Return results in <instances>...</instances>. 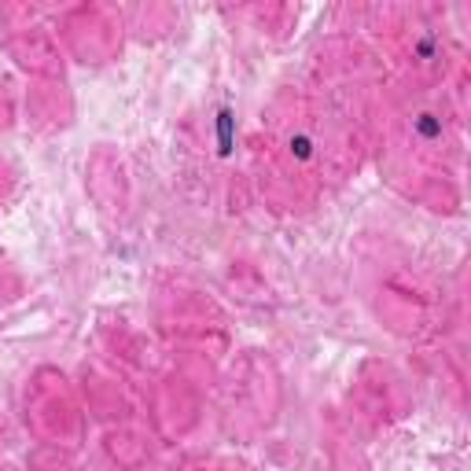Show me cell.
Instances as JSON below:
<instances>
[{
  "label": "cell",
  "mask_w": 471,
  "mask_h": 471,
  "mask_svg": "<svg viewBox=\"0 0 471 471\" xmlns=\"http://www.w3.org/2000/svg\"><path fill=\"white\" fill-rule=\"evenodd\" d=\"M229 125H232V118H229V111L221 114V151H229Z\"/></svg>",
  "instance_id": "1"
}]
</instances>
